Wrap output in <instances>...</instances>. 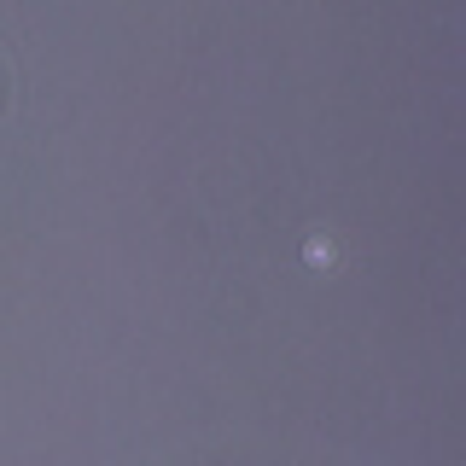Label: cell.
Listing matches in <instances>:
<instances>
[{
	"instance_id": "cell-1",
	"label": "cell",
	"mask_w": 466,
	"mask_h": 466,
	"mask_svg": "<svg viewBox=\"0 0 466 466\" xmlns=\"http://www.w3.org/2000/svg\"><path fill=\"white\" fill-rule=\"evenodd\" d=\"M332 257H339V251H332V239H309V262H315V268H320V262H332Z\"/></svg>"
}]
</instances>
